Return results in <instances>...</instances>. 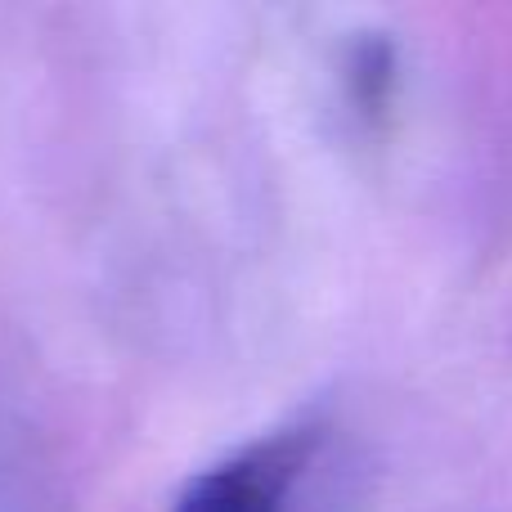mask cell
Returning <instances> with one entry per match:
<instances>
[{
	"label": "cell",
	"instance_id": "6da1fadb",
	"mask_svg": "<svg viewBox=\"0 0 512 512\" xmlns=\"http://www.w3.org/2000/svg\"><path fill=\"white\" fill-rule=\"evenodd\" d=\"M319 445L324 427L315 418L261 432L256 441L194 472L180 486L171 512H288V499L297 495Z\"/></svg>",
	"mask_w": 512,
	"mask_h": 512
},
{
	"label": "cell",
	"instance_id": "7a4b0ae2",
	"mask_svg": "<svg viewBox=\"0 0 512 512\" xmlns=\"http://www.w3.org/2000/svg\"><path fill=\"white\" fill-rule=\"evenodd\" d=\"M346 81L360 113H382L391 95V50L382 41H364L346 63Z\"/></svg>",
	"mask_w": 512,
	"mask_h": 512
}]
</instances>
